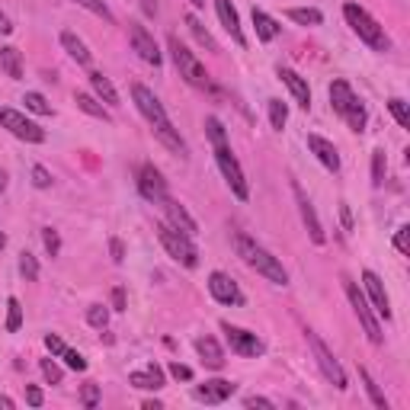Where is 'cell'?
<instances>
[{"instance_id": "10", "label": "cell", "mask_w": 410, "mask_h": 410, "mask_svg": "<svg viewBox=\"0 0 410 410\" xmlns=\"http://www.w3.org/2000/svg\"><path fill=\"white\" fill-rule=\"evenodd\" d=\"M221 330H225L228 343H231V350L237 352V356H259L263 352V343H259V336L250 334V330H244V327H234V324H221Z\"/></svg>"}, {"instance_id": "51", "label": "cell", "mask_w": 410, "mask_h": 410, "mask_svg": "<svg viewBox=\"0 0 410 410\" xmlns=\"http://www.w3.org/2000/svg\"><path fill=\"white\" fill-rule=\"evenodd\" d=\"M244 407H263V410H273L276 404L269 401V398H257V394H250V398L244 401Z\"/></svg>"}, {"instance_id": "26", "label": "cell", "mask_w": 410, "mask_h": 410, "mask_svg": "<svg viewBox=\"0 0 410 410\" xmlns=\"http://www.w3.org/2000/svg\"><path fill=\"white\" fill-rule=\"evenodd\" d=\"M61 45H65V51L77 61V65H90L93 55H90V49L84 45V39H77L74 33H61Z\"/></svg>"}, {"instance_id": "35", "label": "cell", "mask_w": 410, "mask_h": 410, "mask_svg": "<svg viewBox=\"0 0 410 410\" xmlns=\"http://www.w3.org/2000/svg\"><path fill=\"white\" fill-rule=\"evenodd\" d=\"M19 273H23L26 282H35V279H39V263H35V257L29 250L19 253Z\"/></svg>"}, {"instance_id": "17", "label": "cell", "mask_w": 410, "mask_h": 410, "mask_svg": "<svg viewBox=\"0 0 410 410\" xmlns=\"http://www.w3.org/2000/svg\"><path fill=\"white\" fill-rule=\"evenodd\" d=\"M215 13H218V19H221V26H225V33L231 35L237 45H247L244 29H241V17H237V10L231 7V0H215Z\"/></svg>"}, {"instance_id": "36", "label": "cell", "mask_w": 410, "mask_h": 410, "mask_svg": "<svg viewBox=\"0 0 410 410\" xmlns=\"http://www.w3.org/2000/svg\"><path fill=\"white\" fill-rule=\"evenodd\" d=\"M269 122H273V128H279V132L285 128V122H289V109H285L282 100H269Z\"/></svg>"}, {"instance_id": "2", "label": "cell", "mask_w": 410, "mask_h": 410, "mask_svg": "<svg viewBox=\"0 0 410 410\" xmlns=\"http://www.w3.org/2000/svg\"><path fill=\"white\" fill-rule=\"evenodd\" d=\"M234 247H237V257H241L250 269H257L259 276H266L273 285H289V273H285V266L266 250V247H259L253 237L234 234Z\"/></svg>"}, {"instance_id": "49", "label": "cell", "mask_w": 410, "mask_h": 410, "mask_svg": "<svg viewBox=\"0 0 410 410\" xmlns=\"http://www.w3.org/2000/svg\"><path fill=\"white\" fill-rule=\"evenodd\" d=\"M45 346H49V352H51V356H65V350H67V346H65V340H61V336H55V334H49V336H45Z\"/></svg>"}, {"instance_id": "52", "label": "cell", "mask_w": 410, "mask_h": 410, "mask_svg": "<svg viewBox=\"0 0 410 410\" xmlns=\"http://www.w3.org/2000/svg\"><path fill=\"white\" fill-rule=\"evenodd\" d=\"M109 253H112V259H116V263H122V259H126V247H122V241H119V237H112V241H109Z\"/></svg>"}, {"instance_id": "30", "label": "cell", "mask_w": 410, "mask_h": 410, "mask_svg": "<svg viewBox=\"0 0 410 410\" xmlns=\"http://www.w3.org/2000/svg\"><path fill=\"white\" fill-rule=\"evenodd\" d=\"M343 119L350 122L352 132H362V128H366V119H368V116H366V106H362L359 100H352V103H350V109L343 112Z\"/></svg>"}, {"instance_id": "25", "label": "cell", "mask_w": 410, "mask_h": 410, "mask_svg": "<svg viewBox=\"0 0 410 410\" xmlns=\"http://www.w3.org/2000/svg\"><path fill=\"white\" fill-rule=\"evenodd\" d=\"M352 100H356V96H352V87L346 84V80H334V84H330V106H334V112L343 116Z\"/></svg>"}, {"instance_id": "57", "label": "cell", "mask_w": 410, "mask_h": 410, "mask_svg": "<svg viewBox=\"0 0 410 410\" xmlns=\"http://www.w3.org/2000/svg\"><path fill=\"white\" fill-rule=\"evenodd\" d=\"M144 410H160V401H144Z\"/></svg>"}, {"instance_id": "37", "label": "cell", "mask_w": 410, "mask_h": 410, "mask_svg": "<svg viewBox=\"0 0 410 410\" xmlns=\"http://www.w3.org/2000/svg\"><path fill=\"white\" fill-rule=\"evenodd\" d=\"M19 324H23V305H19V298H10L7 302V330L17 334Z\"/></svg>"}, {"instance_id": "24", "label": "cell", "mask_w": 410, "mask_h": 410, "mask_svg": "<svg viewBox=\"0 0 410 410\" xmlns=\"http://www.w3.org/2000/svg\"><path fill=\"white\" fill-rule=\"evenodd\" d=\"M253 26H257V39L259 42H273L279 35V23L269 13H263V10L253 7Z\"/></svg>"}, {"instance_id": "7", "label": "cell", "mask_w": 410, "mask_h": 410, "mask_svg": "<svg viewBox=\"0 0 410 410\" xmlns=\"http://www.w3.org/2000/svg\"><path fill=\"white\" fill-rule=\"evenodd\" d=\"M215 160H218V167H221V173H225L228 186H231V193L244 202L247 196H250V189H247L244 170H241V164H237V157L231 154V148H228V144H215Z\"/></svg>"}, {"instance_id": "42", "label": "cell", "mask_w": 410, "mask_h": 410, "mask_svg": "<svg viewBox=\"0 0 410 410\" xmlns=\"http://www.w3.org/2000/svg\"><path fill=\"white\" fill-rule=\"evenodd\" d=\"M39 368H42V375H45L49 385H58V382H61V366L55 359H42V362H39Z\"/></svg>"}, {"instance_id": "3", "label": "cell", "mask_w": 410, "mask_h": 410, "mask_svg": "<svg viewBox=\"0 0 410 410\" xmlns=\"http://www.w3.org/2000/svg\"><path fill=\"white\" fill-rule=\"evenodd\" d=\"M343 17H346V23L352 26V33L359 35V39L368 45V49H375V51H391V39L385 35V26H378V19L368 17V13L359 7V3H346V7H343Z\"/></svg>"}, {"instance_id": "13", "label": "cell", "mask_w": 410, "mask_h": 410, "mask_svg": "<svg viewBox=\"0 0 410 410\" xmlns=\"http://www.w3.org/2000/svg\"><path fill=\"white\" fill-rule=\"evenodd\" d=\"M292 193H295V202H298V212H302V221H305V228H308L311 241H314V244H324V228H321L318 212H314V205L308 202L305 189H302L298 183H292Z\"/></svg>"}, {"instance_id": "9", "label": "cell", "mask_w": 410, "mask_h": 410, "mask_svg": "<svg viewBox=\"0 0 410 410\" xmlns=\"http://www.w3.org/2000/svg\"><path fill=\"white\" fill-rule=\"evenodd\" d=\"M0 126L7 128L10 135H17L19 142H29V144H39L45 142V128H39L35 122L17 112V109H0Z\"/></svg>"}, {"instance_id": "16", "label": "cell", "mask_w": 410, "mask_h": 410, "mask_svg": "<svg viewBox=\"0 0 410 410\" xmlns=\"http://www.w3.org/2000/svg\"><path fill=\"white\" fill-rule=\"evenodd\" d=\"M164 209H167V221L176 228V231H183L186 237H196V234H199V225H196V218L186 212V205H180V202H173V199L167 196V199H164Z\"/></svg>"}, {"instance_id": "21", "label": "cell", "mask_w": 410, "mask_h": 410, "mask_svg": "<svg viewBox=\"0 0 410 410\" xmlns=\"http://www.w3.org/2000/svg\"><path fill=\"white\" fill-rule=\"evenodd\" d=\"M128 385L142 388V391H157V388H164V372H160V366H148L142 372H132Z\"/></svg>"}, {"instance_id": "18", "label": "cell", "mask_w": 410, "mask_h": 410, "mask_svg": "<svg viewBox=\"0 0 410 410\" xmlns=\"http://www.w3.org/2000/svg\"><path fill=\"white\" fill-rule=\"evenodd\" d=\"M234 391H237V385H231V382H225V378H212V382L196 388V398L205 401V404H225Z\"/></svg>"}, {"instance_id": "60", "label": "cell", "mask_w": 410, "mask_h": 410, "mask_svg": "<svg viewBox=\"0 0 410 410\" xmlns=\"http://www.w3.org/2000/svg\"><path fill=\"white\" fill-rule=\"evenodd\" d=\"M3 247H7V237H3V234H0V250H3Z\"/></svg>"}, {"instance_id": "54", "label": "cell", "mask_w": 410, "mask_h": 410, "mask_svg": "<svg viewBox=\"0 0 410 410\" xmlns=\"http://www.w3.org/2000/svg\"><path fill=\"white\" fill-rule=\"evenodd\" d=\"M0 33H3V35H10V33H13V23H10V17H7V13H0Z\"/></svg>"}, {"instance_id": "53", "label": "cell", "mask_w": 410, "mask_h": 410, "mask_svg": "<svg viewBox=\"0 0 410 410\" xmlns=\"http://www.w3.org/2000/svg\"><path fill=\"white\" fill-rule=\"evenodd\" d=\"M112 308L126 311V289H112Z\"/></svg>"}, {"instance_id": "58", "label": "cell", "mask_w": 410, "mask_h": 410, "mask_svg": "<svg viewBox=\"0 0 410 410\" xmlns=\"http://www.w3.org/2000/svg\"><path fill=\"white\" fill-rule=\"evenodd\" d=\"M3 189H7V173L0 170V193H3Z\"/></svg>"}, {"instance_id": "29", "label": "cell", "mask_w": 410, "mask_h": 410, "mask_svg": "<svg viewBox=\"0 0 410 410\" xmlns=\"http://www.w3.org/2000/svg\"><path fill=\"white\" fill-rule=\"evenodd\" d=\"M285 17L292 19V23H298V26H321V10H314V7H292Z\"/></svg>"}, {"instance_id": "32", "label": "cell", "mask_w": 410, "mask_h": 410, "mask_svg": "<svg viewBox=\"0 0 410 410\" xmlns=\"http://www.w3.org/2000/svg\"><path fill=\"white\" fill-rule=\"evenodd\" d=\"M74 3H77V7H84V10H90L93 17H100L103 23H109V26L116 23V17H112V10H109L106 3H103V0H74Z\"/></svg>"}, {"instance_id": "44", "label": "cell", "mask_w": 410, "mask_h": 410, "mask_svg": "<svg viewBox=\"0 0 410 410\" xmlns=\"http://www.w3.org/2000/svg\"><path fill=\"white\" fill-rule=\"evenodd\" d=\"M42 241H45V250H49L51 257H58L61 237H58V231H55V228H42Z\"/></svg>"}, {"instance_id": "39", "label": "cell", "mask_w": 410, "mask_h": 410, "mask_svg": "<svg viewBox=\"0 0 410 410\" xmlns=\"http://www.w3.org/2000/svg\"><path fill=\"white\" fill-rule=\"evenodd\" d=\"M385 170H388L385 151H375V154H372V183H375V186L385 183Z\"/></svg>"}, {"instance_id": "31", "label": "cell", "mask_w": 410, "mask_h": 410, "mask_svg": "<svg viewBox=\"0 0 410 410\" xmlns=\"http://www.w3.org/2000/svg\"><path fill=\"white\" fill-rule=\"evenodd\" d=\"M186 26H189V33L196 35V42H199V45H205L209 51H218L215 39H212V35H209V29H205V26H202L199 19H196V17H186Z\"/></svg>"}, {"instance_id": "55", "label": "cell", "mask_w": 410, "mask_h": 410, "mask_svg": "<svg viewBox=\"0 0 410 410\" xmlns=\"http://www.w3.org/2000/svg\"><path fill=\"white\" fill-rule=\"evenodd\" d=\"M142 7L148 17H154V13H157V0H142Z\"/></svg>"}, {"instance_id": "48", "label": "cell", "mask_w": 410, "mask_h": 410, "mask_svg": "<svg viewBox=\"0 0 410 410\" xmlns=\"http://www.w3.org/2000/svg\"><path fill=\"white\" fill-rule=\"evenodd\" d=\"M170 375H173L176 382H189V378H193V368L183 366V362H170Z\"/></svg>"}, {"instance_id": "14", "label": "cell", "mask_w": 410, "mask_h": 410, "mask_svg": "<svg viewBox=\"0 0 410 410\" xmlns=\"http://www.w3.org/2000/svg\"><path fill=\"white\" fill-rule=\"evenodd\" d=\"M128 33H132V45H135V51H138V58L157 67L160 65V49H157V42L151 39V33H148L144 26H138V23L128 26Z\"/></svg>"}, {"instance_id": "45", "label": "cell", "mask_w": 410, "mask_h": 410, "mask_svg": "<svg viewBox=\"0 0 410 410\" xmlns=\"http://www.w3.org/2000/svg\"><path fill=\"white\" fill-rule=\"evenodd\" d=\"M33 186H35V189H49V186H51V173L42 167V164H35V167H33Z\"/></svg>"}, {"instance_id": "56", "label": "cell", "mask_w": 410, "mask_h": 410, "mask_svg": "<svg viewBox=\"0 0 410 410\" xmlns=\"http://www.w3.org/2000/svg\"><path fill=\"white\" fill-rule=\"evenodd\" d=\"M0 407H3V410H13L17 404H13V398H7V394H0Z\"/></svg>"}, {"instance_id": "1", "label": "cell", "mask_w": 410, "mask_h": 410, "mask_svg": "<svg viewBox=\"0 0 410 410\" xmlns=\"http://www.w3.org/2000/svg\"><path fill=\"white\" fill-rule=\"evenodd\" d=\"M132 96H135V106H138V112H142V116L151 122V128H154V135L160 138V144H167L170 151L183 154L186 144H183V138H180V132L173 128V122L167 119V112H164V103H160L144 84H135L132 87Z\"/></svg>"}, {"instance_id": "46", "label": "cell", "mask_w": 410, "mask_h": 410, "mask_svg": "<svg viewBox=\"0 0 410 410\" xmlns=\"http://www.w3.org/2000/svg\"><path fill=\"white\" fill-rule=\"evenodd\" d=\"M61 359H65L67 366L74 368V372H84V368H87V359H84V356H80L77 350H65V356H61Z\"/></svg>"}, {"instance_id": "47", "label": "cell", "mask_w": 410, "mask_h": 410, "mask_svg": "<svg viewBox=\"0 0 410 410\" xmlns=\"http://www.w3.org/2000/svg\"><path fill=\"white\" fill-rule=\"evenodd\" d=\"M394 247H398V250H401L404 257L410 253V228H407V225L398 228V234H394Z\"/></svg>"}, {"instance_id": "5", "label": "cell", "mask_w": 410, "mask_h": 410, "mask_svg": "<svg viewBox=\"0 0 410 410\" xmlns=\"http://www.w3.org/2000/svg\"><path fill=\"white\" fill-rule=\"evenodd\" d=\"M170 55H173V65H176V71H180V77H183L189 87H199V90H205V87L212 84L209 80V71L202 67V61L196 58L193 51L186 49L176 35H170Z\"/></svg>"}, {"instance_id": "4", "label": "cell", "mask_w": 410, "mask_h": 410, "mask_svg": "<svg viewBox=\"0 0 410 410\" xmlns=\"http://www.w3.org/2000/svg\"><path fill=\"white\" fill-rule=\"evenodd\" d=\"M157 237H160V244H164V250H167L176 263H183L186 269L199 266V250H196L193 237H186L183 231H176L170 221H160L157 225Z\"/></svg>"}, {"instance_id": "8", "label": "cell", "mask_w": 410, "mask_h": 410, "mask_svg": "<svg viewBox=\"0 0 410 410\" xmlns=\"http://www.w3.org/2000/svg\"><path fill=\"white\" fill-rule=\"evenodd\" d=\"M308 343H311V350H314V359H318V366H321V372L327 375V382L334 388H340L343 391L346 388V375H343V366L336 362V356L330 350L324 346V340H321L314 330H308Z\"/></svg>"}, {"instance_id": "20", "label": "cell", "mask_w": 410, "mask_h": 410, "mask_svg": "<svg viewBox=\"0 0 410 410\" xmlns=\"http://www.w3.org/2000/svg\"><path fill=\"white\" fill-rule=\"evenodd\" d=\"M308 148L327 170H334V173L340 170V154H336V148L327 142V138H321V135H308Z\"/></svg>"}, {"instance_id": "22", "label": "cell", "mask_w": 410, "mask_h": 410, "mask_svg": "<svg viewBox=\"0 0 410 410\" xmlns=\"http://www.w3.org/2000/svg\"><path fill=\"white\" fill-rule=\"evenodd\" d=\"M196 350H199L202 362H205L209 368H221V366H225V352H221V346H218L215 336H199V340H196Z\"/></svg>"}, {"instance_id": "12", "label": "cell", "mask_w": 410, "mask_h": 410, "mask_svg": "<svg viewBox=\"0 0 410 410\" xmlns=\"http://www.w3.org/2000/svg\"><path fill=\"white\" fill-rule=\"evenodd\" d=\"M209 292H212V298L221 302V305H241L244 302L237 282L231 276H225V273H212L209 276Z\"/></svg>"}, {"instance_id": "23", "label": "cell", "mask_w": 410, "mask_h": 410, "mask_svg": "<svg viewBox=\"0 0 410 410\" xmlns=\"http://www.w3.org/2000/svg\"><path fill=\"white\" fill-rule=\"evenodd\" d=\"M0 67H3V74H7L10 80H19V77H23V55H19V49L3 45V49H0Z\"/></svg>"}, {"instance_id": "33", "label": "cell", "mask_w": 410, "mask_h": 410, "mask_svg": "<svg viewBox=\"0 0 410 410\" xmlns=\"http://www.w3.org/2000/svg\"><path fill=\"white\" fill-rule=\"evenodd\" d=\"M23 103H26V109H29V112H35V116H51V103L45 100L42 93H26Z\"/></svg>"}, {"instance_id": "41", "label": "cell", "mask_w": 410, "mask_h": 410, "mask_svg": "<svg viewBox=\"0 0 410 410\" xmlns=\"http://www.w3.org/2000/svg\"><path fill=\"white\" fill-rule=\"evenodd\" d=\"M80 404H84L87 410L96 407L100 404V385H93V382H87L84 388H80Z\"/></svg>"}, {"instance_id": "43", "label": "cell", "mask_w": 410, "mask_h": 410, "mask_svg": "<svg viewBox=\"0 0 410 410\" xmlns=\"http://www.w3.org/2000/svg\"><path fill=\"white\" fill-rule=\"evenodd\" d=\"M87 321H90L93 327H100V330H103V327L109 324V311L103 308V305H90V311H87Z\"/></svg>"}, {"instance_id": "11", "label": "cell", "mask_w": 410, "mask_h": 410, "mask_svg": "<svg viewBox=\"0 0 410 410\" xmlns=\"http://www.w3.org/2000/svg\"><path fill=\"white\" fill-rule=\"evenodd\" d=\"M138 189L148 202H164L167 199V180L160 176V170L154 164H144L142 173H138Z\"/></svg>"}, {"instance_id": "50", "label": "cell", "mask_w": 410, "mask_h": 410, "mask_svg": "<svg viewBox=\"0 0 410 410\" xmlns=\"http://www.w3.org/2000/svg\"><path fill=\"white\" fill-rule=\"evenodd\" d=\"M26 401H29V407H42V401H45L42 388H35V385H26Z\"/></svg>"}, {"instance_id": "38", "label": "cell", "mask_w": 410, "mask_h": 410, "mask_svg": "<svg viewBox=\"0 0 410 410\" xmlns=\"http://www.w3.org/2000/svg\"><path fill=\"white\" fill-rule=\"evenodd\" d=\"M388 109H391V116H394V122H398V126L410 128V109H407V103L394 96V100H388Z\"/></svg>"}, {"instance_id": "19", "label": "cell", "mask_w": 410, "mask_h": 410, "mask_svg": "<svg viewBox=\"0 0 410 410\" xmlns=\"http://www.w3.org/2000/svg\"><path fill=\"white\" fill-rule=\"evenodd\" d=\"M279 80L289 87V93L295 96V103H298V106H302V109L311 106V90H308V80H305L302 74H295L292 67H279Z\"/></svg>"}, {"instance_id": "40", "label": "cell", "mask_w": 410, "mask_h": 410, "mask_svg": "<svg viewBox=\"0 0 410 410\" xmlns=\"http://www.w3.org/2000/svg\"><path fill=\"white\" fill-rule=\"evenodd\" d=\"M205 132H209V138H212V144H228V135H225V126L218 122L215 116H209L205 119Z\"/></svg>"}, {"instance_id": "15", "label": "cell", "mask_w": 410, "mask_h": 410, "mask_svg": "<svg viewBox=\"0 0 410 410\" xmlns=\"http://www.w3.org/2000/svg\"><path fill=\"white\" fill-rule=\"evenodd\" d=\"M362 285H366V292L368 298H372V311L375 314H382V318H391V302H388V292H385V285H382V279L372 273V269H366L362 273Z\"/></svg>"}, {"instance_id": "27", "label": "cell", "mask_w": 410, "mask_h": 410, "mask_svg": "<svg viewBox=\"0 0 410 410\" xmlns=\"http://www.w3.org/2000/svg\"><path fill=\"white\" fill-rule=\"evenodd\" d=\"M90 84H93V93H96L103 103H109V106H119V93H116V87H112V80H109L106 74L93 71V74H90Z\"/></svg>"}, {"instance_id": "34", "label": "cell", "mask_w": 410, "mask_h": 410, "mask_svg": "<svg viewBox=\"0 0 410 410\" xmlns=\"http://www.w3.org/2000/svg\"><path fill=\"white\" fill-rule=\"evenodd\" d=\"M359 378H362V385H366L368 398H372V404H375V407H382V410H388V401H385V394L378 391V385H375V382H372V375H368L366 368H359Z\"/></svg>"}, {"instance_id": "6", "label": "cell", "mask_w": 410, "mask_h": 410, "mask_svg": "<svg viewBox=\"0 0 410 410\" xmlns=\"http://www.w3.org/2000/svg\"><path fill=\"white\" fill-rule=\"evenodd\" d=\"M343 289H346V298H350L352 311H356V318H359L362 330L368 334V340H372V343H382V340H385V336H382V324H378V318L372 314V305L366 302V295L359 292V285L352 282V279H343Z\"/></svg>"}, {"instance_id": "59", "label": "cell", "mask_w": 410, "mask_h": 410, "mask_svg": "<svg viewBox=\"0 0 410 410\" xmlns=\"http://www.w3.org/2000/svg\"><path fill=\"white\" fill-rule=\"evenodd\" d=\"M189 3H193V7H205V0H189Z\"/></svg>"}, {"instance_id": "28", "label": "cell", "mask_w": 410, "mask_h": 410, "mask_svg": "<svg viewBox=\"0 0 410 410\" xmlns=\"http://www.w3.org/2000/svg\"><path fill=\"white\" fill-rule=\"evenodd\" d=\"M74 103H77V109H84L87 116H93V119H103V122H109V112L103 109V103L96 100V96H90V93H74Z\"/></svg>"}]
</instances>
